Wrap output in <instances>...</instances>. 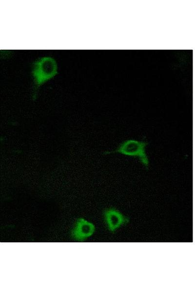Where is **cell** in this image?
<instances>
[{
    "label": "cell",
    "mask_w": 195,
    "mask_h": 292,
    "mask_svg": "<svg viewBox=\"0 0 195 292\" xmlns=\"http://www.w3.org/2000/svg\"><path fill=\"white\" fill-rule=\"evenodd\" d=\"M95 230V225L83 218L78 219L71 231V236L78 241H83L92 235Z\"/></svg>",
    "instance_id": "3957f363"
},
{
    "label": "cell",
    "mask_w": 195,
    "mask_h": 292,
    "mask_svg": "<svg viewBox=\"0 0 195 292\" xmlns=\"http://www.w3.org/2000/svg\"><path fill=\"white\" fill-rule=\"evenodd\" d=\"M147 145L148 143L145 141L129 139L121 143L113 152L137 157L144 166L148 167L149 160L145 152Z\"/></svg>",
    "instance_id": "7a4b0ae2"
},
{
    "label": "cell",
    "mask_w": 195,
    "mask_h": 292,
    "mask_svg": "<svg viewBox=\"0 0 195 292\" xmlns=\"http://www.w3.org/2000/svg\"><path fill=\"white\" fill-rule=\"evenodd\" d=\"M57 73V64L55 60L45 56L37 60L33 64L32 74L34 78V97L36 96L38 88Z\"/></svg>",
    "instance_id": "6da1fadb"
},
{
    "label": "cell",
    "mask_w": 195,
    "mask_h": 292,
    "mask_svg": "<svg viewBox=\"0 0 195 292\" xmlns=\"http://www.w3.org/2000/svg\"><path fill=\"white\" fill-rule=\"evenodd\" d=\"M104 217L108 229L112 232H114L126 220L119 212L114 209L105 210Z\"/></svg>",
    "instance_id": "277c9868"
}]
</instances>
